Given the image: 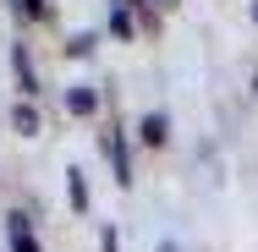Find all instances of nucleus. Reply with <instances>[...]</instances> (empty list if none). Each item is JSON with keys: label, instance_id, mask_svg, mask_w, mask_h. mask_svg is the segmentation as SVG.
I'll return each instance as SVG.
<instances>
[{"label": "nucleus", "instance_id": "1", "mask_svg": "<svg viewBox=\"0 0 258 252\" xmlns=\"http://www.w3.org/2000/svg\"><path fill=\"white\" fill-rule=\"evenodd\" d=\"M6 236H11V252H39V236H33V225H28L22 208L6 214Z\"/></svg>", "mask_w": 258, "mask_h": 252}, {"label": "nucleus", "instance_id": "2", "mask_svg": "<svg viewBox=\"0 0 258 252\" xmlns=\"http://www.w3.org/2000/svg\"><path fill=\"white\" fill-rule=\"evenodd\" d=\"M11 121H17V132H22V137H33V132H39V110H33V104H17V115H11Z\"/></svg>", "mask_w": 258, "mask_h": 252}, {"label": "nucleus", "instance_id": "3", "mask_svg": "<svg viewBox=\"0 0 258 252\" xmlns=\"http://www.w3.org/2000/svg\"><path fill=\"white\" fill-rule=\"evenodd\" d=\"M66 110H72V115H94V94H88V88H72V94H66Z\"/></svg>", "mask_w": 258, "mask_h": 252}, {"label": "nucleus", "instance_id": "4", "mask_svg": "<svg viewBox=\"0 0 258 252\" xmlns=\"http://www.w3.org/2000/svg\"><path fill=\"white\" fill-rule=\"evenodd\" d=\"M143 143H149V148L165 143V115H143Z\"/></svg>", "mask_w": 258, "mask_h": 252}, {"label": "nucleus", "instance_id": "5", "mask_svg": "<svg viewBox=\"0 0 258 252\" xmlns=\"http://www.w3.org/2000/svg\"><path fill=\"white\" fill-rule=\"evenodd\" d=\"M11 60H17V77H22V94H33V66H28V50L17 44V55H11Z\"/></svg>", "mask_w": 258, "mask_h": 252}, {"label": "nucleus", "instance_id": "6", "mask_svg": "<svg viewBox=\"0 0 258 252\" xmlns=\"http://www.w3.org/2000/svg\"><path fill=\"white\" fill-rule=\"evenodd\" d=\"M110 28H115V33L126 39V33H132V11H126V6H115V17H110Z\"/></svg>", "mask_w": 258, "mask_h": 252}, {"label": "nucleus", "instance_id": "7", "mask_svg": "<svg viewBox=\"0 0 258 252\" xmlns=\"http://www.w3.org/2000/svg\"><path fill=\"white\" fill-rule=\"evenodd\" d=\"M66 176H72V203L83 208V203H88V187H83V170H66Z\"/></svg>", "mask_w": 258, "mask_h": 252}, {"label": "nucleus", "instance_id": "8", "mask_svg": "<svg viewBox=\"0 0 258 252\" xmlns=\"http://www.w3.org/2000/svg\"><path fill=\"white\" fill-rule=\"evenodd\" d=\"M11 6H17V11L28 17V22H33V17H44V0H11Z\"/></svg>", "mask_w": 258, "mask_h": 252}, {"label": "nucleus", "instance_id": "9", "mask_svg": "<svg viewBox=\"0 0 258 252\" xmlns=\"http://www.w3.org/2000/svg\"><path fill=\"white\" fill-rule=\"evenodd\" d=\"M104 252H115V236H104Z\"/></svg>", "mask_w": 258, "mask_h": 252}, {"label": "nucleus", "instance_id": "10", "mask_svg": "<svg viewBox=\"0 0 258 252\" xmlns=\"http://www.w3.org/2000/svg\"><path fill=\"white\" fill-rule=\"evenodd\" d=\"M253 22H258V0H253Z\"/></svg>", "mask_w": 258, "mask_h": 252}, {"label": "nucleus", "instance_id": "11", "mask_svg": "<svg viewBox=\"0 0 258 252\" xmlns=\"http://www.w3.org/2000/svg\"><path fill=\"white\" fill-rule=\"evenodd\" d=\"M165 6H176V0H165Z\"/></svg>", "mask_w": 258, "mask_h": 252}, {"label": "nucleus", "instance_id": "12", "mask_svg": "<svg viewBox=\"0 0 258 252\" xmlns=\"http://www.w3.org/2000/svg\"><path fill=\"white\" fill-rule=\"evenodd\" d=\"M159 252H170V247H159Z\"/></svg>", "mask_w": 258, "mask_h": 252}]
</instances>
